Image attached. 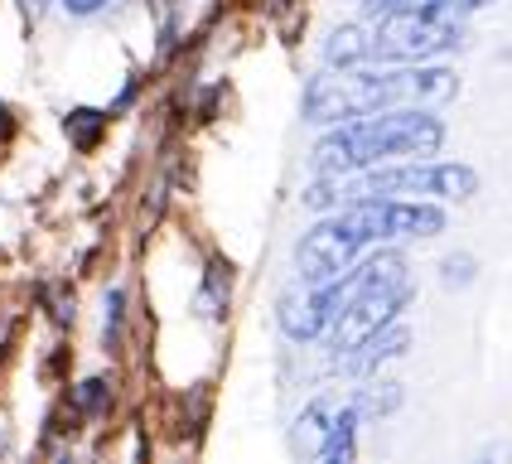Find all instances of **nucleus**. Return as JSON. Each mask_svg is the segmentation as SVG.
<instances>
[{
    "label": "nucleus",
    "mask_w": 512,
    "mask_h": 464,
    "mask_svg": "<svg viewBox=\"0 0 512 464\" xmlns=\"http://www.w3.org/2000/svg\"><path fill=\"white\" fill-rule=\"evenodd\" d=\"M372 58V34L363 25H339L324 39V63L329 68H358Z\"/></svg>",
    "instance_id": "obj_8"
},
{
    "label": "nucleus",
    "mask_w": 512,
    "mask_h": 464,
    "mask_svg": "<svg viewBox=\"0 0 512 464\" xmlns=\"http://www.w3.org/2000/svg\"><path fill=\"white\" fill-rule=\"evenodd\" d=\"M121 319H126V290H107V324H102L107 353L121 344Z\"/></svg>",
    "instance_id": "obj_14"
},
{
    "label": "nucleus",
    "mask_w": 512,
    "mask_h": 464,
    "mask_svg": "<svg viewBox=\"0 0 512 464\" xmlns=\"http://www.w3.org/2000/svg\"><path fill=\"white\" fill-rule=\"evenodd\" d=\"M363 247H368V232L358 228V218H353L348 208L324 213V218L295 242V276H300V286H324V281L343 276V271L358 261Z\"/></svg>",
    "instance_id": "obj_5"
},
{
    "label": "nucleus",
    "mask_w": 512,
    "mask_h": 464,
    "mask_svg": "<svg viewBox=\"0 0 512 464\" xmlns=\"http://www.w3.org/2000/svg\"><path fill=\"white\" fill-rule=\"evenodd\" d=\"M20 10H25V20H39L49 10V0H20Z\"/></svg>",
    "instance_id": "obj_16"
},
{
    "label": "nucleus",
    "mask_w": 512,
    "mask_h": 464,
    "mask_svg": "<svg viewBox=\"0 0 512 464\" xmlns=\"http://www.w3.org/2000/svg\"><path fill=\"white\" fill-rule=\"evenodd\" d=\"M459 44H464L459 20H440V15L411 10V5L397 15H382V25L372 29V58H382V63H426Z\"/></svg>",
    "instance_id": "obj_4"
},
{
    "label": "nucleus",
    "mask_w": 512,
    "mask_h": 464,
    "mask_svg": "<svg viewBox=\"0 0 512 464\" xmlns=\"http://www.w3.org/2000/svg\"><path fill=\"white\" fill-rule=\"evenodd\" d=\"M353 406H358V416H387L401 406V382H377V387H368V397Z\"/></svg>",
    "instance_id": "obj_13"
},
{
    "label": "nucleus",
    "mask_w": 512,
    "mask_h": 464,
    "mask_svg": "<svg viewBox=\"0 0 512 464\" xmlns=\"http://www.w3.org/2000/svg\"><path fill=\"white\" fill-rule=\"evenodd\" d=\"M358 426H363V416H358V406H343V411H334L329 416V431H324V440H319V460L324 464H348L353 455H358Z\"/></svg>",
    "instance_id": "obj_7"
},
{
    "label": "nucleus",
    "mask_w": 512,
    "mask_h": 464,
    "mask_svg": "<svg viewBox=\"0 0 512 464\" xmlns=\"http://www.w3.org/2000/svg\"><path fill=\"white\" fill-rule=\"evenodd\" d=\"M329 416H334V411H329L324 402H310L305 411H300V421H295V426H300L295 440H305V450H319V440H324V431H329Z\"/></svg>",
    "instance_id": "obj_11"
},
{
    "label": "nucleus",
    "mask_w": 512,
    "mask_h": 464,
    "mask_svg": "<svg viewBox=\"0 0 512 464\" xmlns=\"http://www.w3.org/2000/svg\"><path fill=\"white\" fill-rule=\"evenodd\" d=\"M112 406V382L107 377H87L73 387V416H102Z\"/></svg>",
    "instance_id": "obj_10"
},
{
    "label": "nucleus",
    "mask_w": 512,
    "mask_h": 464,
    "mask_svg": "<svg viewBox=\"0 0 512 464\" xmlns=\"http://www.w3.org/2000/svg\"><path fill=\"white\" fill-rule=\"evenodd\" d=\"M459 92L450 68L392 63V68H329L305 87V121L339 126L348 116L392 112V107H440Z\"/></svg>",
    "instance_id": "obj_1"
},
{
    "label": "nucleus",
    "mask_w": 512,
    "mask_h": 464,
    "mask_svg": "<svg viewBox=\"0 0 512 464\" xmlns=\"http://www.w3.org/2000/svg\"><path fill=\"white\" fill-rule=\"evenodd\" d=\"M411 305V266L401 252H377L358 266V286L343 300L339 319L329 324V348L348 358L358 344H368L377 329H387L392 319Z\"/></svg>",
    "instance_id": "obj_3"
},
{
    "label": "nucleus",
    "mask_w": 512,
    "mask_h": 464,
    "mask_svg": "<svg viewBox=\"0 0 512 464\" xmlns=\"http://www.w3.org/2000/svg\"><path fill=\"white\" fill-rule=\"evenodd\" d=\"M58 5H63V10L73 15V20H92V15H102V10H107L112 0H58Z\"/></svg>",
    "instance_id": "obj_15"
},
{
    "label": "nucleus",
    "mask_w": 512,
    "mask_h": 464,
    "mask_svg": "<svg viewBox=\"0 0 512 464\" xmlns=\"http://www.w3.org/2000/svg\"><path fill=\"white\" fill-rule=\"evenodd\" d=\"M107 126H112V112H97V107H73L63 116V136L73 141V150H97Z\"/></svg>",
    "instance_id": "obj_9"
},
{
    "label": "nucleus",
    "mask_w": 512,
    "mask_h": 464,
    "mask_svg": "<svg viewBox=\"0 0 512 464\" xmlns=\"http://www.w3.org/2000/svg\"><path fill=\"white\" fill-rule=\"evenodd\" d=\"M445 145V121L430 107H392L339 121L329 136H319L310 165L314 174H358L387 160H421Z\"/></svg>",
    "instance_id": "obj_2"
},
{
    "label": "nucleus",
    "mask_w": 512,
    "mask_h": 464,
    "mask_svg": "<svg viewBox=\"0 0 512 464\" xmlns=\"http://www.w3.org/2000/svg\"><path fill=\"white\" fill-rule=\"evenodd\" d=\"M343 208L358 218V228L368 232V242L445 232V208H435L430 199H348Z\"/></svg>",
    "instance_id": "obj_6"
},
{
    "label": "nucleus",
    "mask_w": 512,
    "mask_h": 464,
    "mask_svg": "<svg viewBox=\"0 0 512 464\" xmlns=\"http://www.w3.org/2000/svg\"><path fill=\"white\" fill-rule=\"evenodd\" d=\"M474 276H479V261H474V252H450V257L440 261V281H445L450 290L474 286Z\"/></svg>",
    "instance_id": "obj_12"
}]
</instances>
